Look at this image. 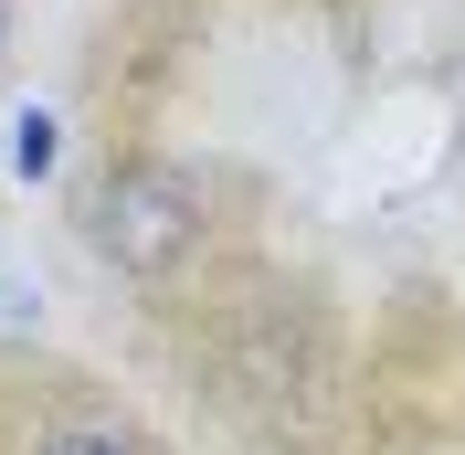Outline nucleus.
I'll return each instance as SVG.
<instances>
[{"mask_svg": "<svg viewBox=\"0 0 465 455\" xmlns=\"http://www.w3.org/2000/svg\"><path fill=\"white\" fill-rule=\"evenodd\" d=\"M95 244H106L127 276H170V265L202 244V180L159 170V159L116 170L106 191H95Z\"/></svg>", "mask_w": 465, "mask_h": 455, "instance_id": "1", "label": "nucleus"}, {"mask_svg": "<svg viewBox=\"0 0 465 455\" xmlns=\"http://www.w3.org/2000/svg\"><path fill=\"white\" fill-rule=\"evenodd\" d=\"M54 159H64V127H54L43 106H22V116H11V170H22V180H43Z\"/></svg>", "mask_w": 465, "mask_h": 455, "instance_id": "2", "label": "nucleus"}, {"mask_svg": "<svg viewBox=\"0 0 465 455\" xmlns=\"http://www.w3.org/2000/svg\"><path fill=\"white\" fill-rule=\"evenodd\" d=\"M43 455H127V445H106V434H54Z\"/></svg>", "mask_w": 465, "mask_h": 455, "instance_id": "3", "label": "nucleus"}, {"mask_svg": "<svg viewBox=\"0 0 465 455\" xmlns=\"http://www.w3.org/2000/svg\"><path fill=\"white\" fill-rule=\"evenodd\" d=\"M0 43H11V11H0Z\"/></svg>", "mask_w": 465, "mask_h": 455, "instance_id": "4", "label": "nucleus"}]
</instances>
